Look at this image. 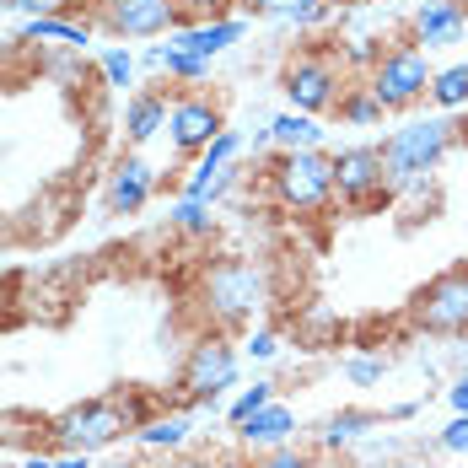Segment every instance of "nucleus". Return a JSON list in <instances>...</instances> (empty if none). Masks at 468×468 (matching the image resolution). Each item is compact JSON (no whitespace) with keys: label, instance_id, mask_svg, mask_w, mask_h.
I'll return each instance as SVG.
<instances>
[{"label":"nucleus","instance_id":"obj_3","mask_svg":"<svg viewBox=\"0 0 468 468\" xmlns=\"http://www.w3.org/2000/svg\"><path fill=\"white\" fill-rule=\"evenodd\" d=\"M452 145H458V124H452L447 113H425V119L399 124V130L382 141V167H388L393 194H399V188H420L425 178L447 162Z\"/></svg>","mask_w":468,"mask_h":468},{"label":"nucleus","instance_id":"obj_32","mask_svg":"<svg viewBox=\"0 0 468 468\" xmlns=\"http://www.w3.org/2000/svg\"><path fill=\"white\" fill-rule=\"evenodd\" d=\"M447 404H452V415H468V372H458V382L447 388Z\"/></svg>","mask_w":468,"mask_h":468},{"label":"nucleus","instance_id":"obj_26","mask_svg":"<svg viewBox=\"0 0 468 468\" xmlns=\"http://www.w3.org/2000/svg\"><path fill=\"white\" fill-rule=\"evenodd\" d=\"M275 399H281V388H275V382H253V388H242L232 404H227V425H232V431H237V425H248L264 404H275Z\"/></svg>","mask_w":468,"mask_h":468},{"label":"nucleus","instance_id":"obj_15","mask_svg":"<svg viewBox=\"0 0 468 468\" xmlns=\"http://www.w3.org/2000/svg\"><path fill=\"white\" fill-rule=\"evenodd\" d=\"M296 436H302V415H296L285 399L264 404L248 425H237V441H242L248 452H270V447H285V441H296Z\"/></svg>","mask_w":468,"mask_h":468},{"label":"nucleus","instance_id":"obj_7","mask_svg":"<svg viewBox=\"0 0 468 468\" xmlns=\"http://www.w3.org/2000/svg\"><path fill=\"white\" fill-rule=\"evenodd\" d=\"M431 76H436V65H431V54H425L420 44H393V48H382V54L372 59L367 87L382 97V108H388V113H404V108L425 102Z\"/></svg>","mask_w":468,"mask_h":468},{"label":"nucleus","instance_id":"obj_27","mask_svg":"<svg viewBox=\"0 0 468 468\" xmlns=\"http://www.w3.org/2000/svg\"><path fill=\"white\" fill-rule=\"evenodd\" d=\"M253 463H259V468H318V452H313V447H302V441H285V447L259 452Z\"/></svg>","mask_w":468,"mask_h":468},{"label":"nucleus","instance_id":"obj_34","mask_svg":"<svg viewBox=\"0 0 468 468\" xmlns=\"http://www.w3.org/2000/svg\"><path fill=\"white\" fill-rule=\"evenodd\" d=\"M205 468H259L253 458H237V452H227V458H210Z\"/></svg>","mask_w":468,"mask_h":468},{"label":"nucleus","instance_id":"obj_23","mask_svg":"<svg viewBox=\"0 0 468 468\" xmlns=\"http://www.w3.org/2000/svg\"><path fill=\"white\" fill-rule=\"evenodd\" d=\"M339 124H350V130H372V124H382L388 119V108H382V97L361 81V87H345V97H339Z\"/></svg>","mask_w":468,"mask_h":468},{"label":"nucleus","instance_id":"obj_42","mask_svg":"<svg viewBox=\"0 0 468 468\" xmlns=\"http://www.w3.org/2000/svg\"><path fill=\"white\" fill-rule=\"evenodd\" d=\"M463 372H468V350H463Z\"/></svg>","mask_w":468,"mask_h":468},{"label":"nucleus","instance_id":"obj_16","mask_svg":"<svg viewBox=\"0 0 468 468\" xmlns=\"http://www.w3.org/2000/svg\"><path fill=\"white\" fill-rule=\"evenodd\" d=\"M167 108H173L167 92H135L130 97V102H124V145L141 151L145 141H156V135L167 130Z\"/></svg>","mask_w":468,"mask_h":468},{"label":"nucleus","instance_id":"obj_35","mask_svg":"<svg viewBox=\"0 0 468 468\" xmlns=\"http://www.w3.org/2000/svg\"><path fill=\"white\" fill-rule=\"evenodd\" d=\"M54 468H92V452H65V458H54Z\"/></svg>","mask_w":468,"mask_h":468},{"label":"nucleus","instance_id":"obj_19","mask_svg":"<svg viewBox=\"0 0 468 468\" xmlns=\"http://www.w3.org/2000/svg\"><path fill=\"white\" fill-rule=\"evenodd\" d=\"M188 436H194V420H188V410H167V415H151V420L135 431V447L141 452H184Z\"/></svg>","mask_w":468,"mask_h":468},{"label":"nucleus","instance_id":"obj_2","mask_svg":"<svg viewBox=\"0 0 468 468\" xmlns=\"http://www.w3.org/2000/svg\"><path fill=\"white\" fill-rule=\"evenodd\" d=\"M145 420H151V410L141 404V393H102V399H81L65 415H54L48 436L65 452H102V447L135 436Z\"/></svg>","mask_w":468,"mask_h":468},{"label":"nucleus","instance_id":"obj_39","mask_svg":"<svg viewBox=\"0 0 468 468\" xmlns=\"http://www.w3.org/2000/svg\"><path fill=\"white\" fill-rule=\"evenodd\" d=\"M393 468H431V463H425V458H399Z\"/></svg>","mask_w":468,"mask_h":468},{"label":"nucleus","instance_id":"obj_5","mask_svg":"<svg viewBox=\"0 0 468 468\" xmlns=\"http://www.w3.org/2000/svg\"><path fill=\"white\" fill-rule=\"evenodd\" d=\"M259 173H264L270 199L291 216H318L334 199V151H324V145L318 151H275Z\"/></svg>","mask_w":468,"mask_h":468},{"label":"nucleus","instance_id":"obj_22","mask_svg":"<svg viewBox=\"0 0 468 468\" xmlns=\"http://www.w3.org/2000/svg\"><path fill=\"white\" fill-rule=\"evenodd\" d=\"M425 102L436 108V113H468V59L458 65H441L436 76H431V92Z\"/></svg>","mask_w":468,"mask_h":468},{"label":"nucleus","instance_id":"obj_8","mask_svg":"<svg viewBox=\"0 0 468 468\" xmlns=\"http://www.w3.org/2000/svg\"><path fill=\"white\" fill-rule=\"evenodd\" d=\"M410 324L436 339H468V264H452L415 291Z\"/></svg>","mask_w":468,"mask_h":468},{"label":"nucleus","instance_id":"obj_6","mask_svg":"<svg viewBox=\"0 0 468 468\" xmlns=\"http://www.w3.org/2000/svg\"><path fill=\"white\" fill-rule=\"evenodd\" d=\"M281 92H285V108H296V113H313V119L334 113L339 97H345L339 54L334 48H296L281 65Z\"/></svg>","mask_w":468,"mask_h":468},{"label":"nucleus","instance_id":"obj_24","mask_svg":"<svg viewBox=\"0 0 468 468\" xmlns=\"http://www.w3.org/2000/svg\"><path fill=\"white\" fill-rule=\"evenodd\" d=\"M210 210H216L210 199H194V194H184V199L167 210V221H173L184 237H210V227H216V216H210Z\"/></svg>","mask_w":468,"mask_h":468},{"label":"nucleus","instance_id":"obj_14","mask_svg":"<svg viewBox=\"0 0 468 468\" xmlns=\"http://www.w3.org/2000/svg\"><path fill=\"white\" fill-rule=\"evenodd\" d=\"M242 16H199V22H184L178 33H167V44L184 48V54H199V59H216L242 38Z\"/></svg>","mask_w":468,"mask_h":468},{"label":"nucleus","instance_id":"obj_20","mask_svg":"<svg viewBox=\"0 0 468 468\" xmlns=\"http://www.w3.org/2000/svg\"><path fill=\"white\" fill-rule=\"evenodd\" d=\"M270 141H275V151H318V145L328 141V130L313 119V113L285 108V113L270 119Z\"/></svg>","mask_w":468,"mask_h":468},{"label":"nucleus","instance_id":"obj_30","mask_svg":"<svg viewBox=\"0 0 468 468\" xmlns=\"http://www.w3.org/2000/svg\"><path fill=\"white\" fill-rule=\"evenodd\" d=\"M436 447H441V452H452V458H468V415H452V420L441 425Z\"/></svg>","mask_w":468,"mask_h":468},{"label":"nucleus","instance_id":"obj_37","mask_svg":"<svg viewBox=\"0 0 468 468\" xmlns=\"http://www.w3.org/2000/svg\"><path fill=\"white\" fill-rule=\"evenodd\" d=\"M415 415H420V404H393L382 420H415Z\"/></svg>","mask_w":468,"mask_h":468},{"label":"nucleus","instance_id":"obj_25","mask_svg":"<svg viewBox=\"0 0 468 468\" xmlns=\"http://www.w3.org/2000/svg\"><path fill=\"white\" fill-rule=\"evenodd\" d=\"M97 76H102V87H135V76H141V59L130 54L124 44H113V48H102V59H97Z\"/></svg>","mask_w":468,"mask_h":468},{"label":"nucleus","instance_id":"obj_18","mask_svg":"<svg viewBox=\"0 0 468 468\" xmlns=\"http://www.w3.org/2000/svg\"><path fill=\"white\" fill-rule=\"evenodd\" d=\"M92 16H81V22H70V16H27L22 22V44H54V48H81L92 44Z\"/></svg>","mask_w":468,"mask_h":468},{"label":"nucleus","instance_id":"obj_4","mask_svg":"<svg viewBox=\"0 0 468 468\" xmlns=\"http://www.w3.org/2000/svg\"><path fill=\"white\" fill-rule=\"evenodd\" d=\"M237 377H242L237 345L221 328H205V334H194V345H188L184 361H178L173 393H178V404H188V410H216L237 388Z\"/></svg>","mask_w":468,"mask_h":468},{"label":"nucleus","instance_id":"obj_28","mask_svg":"<svg viewBox=\"0 0 468 468\" xmlns=\"http://www.w3.org/2000/svg\"><path fill=\"white\" fill-rule=\"evenodd\" d=\"M345 377H350L356 388H372V382L388 377V356H350V361H345Z\"/></svg>","mask_w":468,"mask_h":468},{"label":"nucleus","instance_id":"obj_31","mask_svg":"<svg viewBox=\"0 0 468 468\" xmlns=\"http://www.w3.org/2000/svg\"><path fill=\"white\" fill-rule=\"evenodd\" d=\"M0 5L16 11V16H65L70 0H0Z\"/></svg>","mask_w":468,"mask_h":468},{"label":"nucleus","instance_id":"obj_1","mask_svg":"<svg viewBox=\"0 0 468 468\" xmlns=\"http://www.w3.org/2000/svg\"><path fill=\"white\" fill-rule=\"evenodd\" d=\"M194 302H199V313H205V324L221 328V334H232V328H248L264 307H270V270L259 264V259H216L205 275H199V291H194Z\"/></svg>","mask_w":468,"mask_h":468},{"label":"nucleus","instance_id":"obj_10","mask_svg":"<svg viewBox=\"0 0 468 468\" xmlns=\"http://www.w3.org/2000/svg\"><path fill=\"white\" fill-rule=\"evenodd\" d=\"M393 194L388 167H382V145H345L334 151V199L345 210H372Z\"/></svg>","mask_w":468,"mask_h":468},{"label":"nucleus","instance_id":"obj_21","mask_svg":"<svg viewBox=\"0 0 468 468\" xmlns=\"http://www.w3.org/2000/svg\"><path fill=\"white\" fill-rule=\"evenodd\" d=\"M242 11L259 22H281V27H318L328 16L324 0H242Z\"/></svg>","mask_w":468,"mask_h":468},{"label":"nucleus","instance_id":"obj_36","mask_svg":"<svg viewBox=\"0 0 468 468\" xmlns=\"http://www.w3.org/2000/svg\"><path fill=\"white\" fill-rule=\"evenodd\" d=\"M162 468H205V463H199V458H188V452H167Z\"/></svg>","mask_w":468,"mask_h":468},{"label":"nucleus","instance_id":"obj_9","mask_svg":"<svg viewBox=\"0 0 468 468\" xmlns=\"http://www.w3.org/2000/svg\"><path fill=\"white\" fill-rule=\"evenodd\" d=\"M92 27L108 38H167L184 27L178 0H92Z\"/></svg>","mask_w":468,"mask_h":468},{"label":"nucleus","instance_id":"obj_11","mask_svg":"<svg viewBox=\"0 0 468 468\" xmlns=\"http://www.w3.org/2000/svg\"><path fill=\"white\" fill-rule=\"evenodd\" d=\"M221 130H227V113H221V102L210 92H178L173 97V108H167V141H173L178 156L194 162Z\"/></svg>","mask_w":468,"mask_h":468},{"label":"nucleus","instance_id":"obj_41","mask_svg":"<svg viewBox=\"0 0 468 468\" xmlns=\"http://www.w3.org/2000/svg\"><path fill=\"white\" fill-rule=\"evenodd\" d=\"M108 468H141V463H130V458H124V463H108Z\"/></svg>","mask_w":468,"mask_h":468},{"label":"nucleus","instance_id":"obj_40","mask_svg":"<svg viewBox=\"0 0 468 468\" xmlns=\"http://www.w3.org/2000/svg\"><path fill=\"white\" fill-rule=\"evenodd\" d=\"M458 141H468V113H463V124H458Z\"/></svg>","mask_w":468,"mask_h":468},{"label":"nucleus","instance_id":"obj_12","mask_svg":"<svg viewBox=\"0 0 468 468\" xmlns=\"http://www.w3.org/2000/svg\"><path fill=\"white\" fill-rule=\"evenodd\" d=\"M151 194H156V173L145 167L141 151H124V156L113 162V173H108L102 210H108V216H141L145 205H151Z\"/></svg>","mask_w":468,"mask_h":468},{"label":"nucleus","instance_id":"obj_17","mask_svg":"<svg viewBox=\"0 0 468 468\" xmlns=\"http://www.w3.org/2000/svg\"><path fill=\"white\" fill-rule=\"evenodd\" d=\"M372 425H382V415H377V410L345 404V410H334V415L313 431V441H318V452H345V447H356Z\"/></svg>","mask_w":468,"mask_h":468},{"label":"nucleus","instance_id":"obj_29","mask_svg":"<svg viewBox=\"0 0 468 468\" xmlns=\"http://www.w3.org/2000/svg\"><path fill=\"white\" fill-rule=\"evenodd\" d=\"M242 356H248V361H275V356H281V334H275V328H253V334L242 339Z\"/></svg>","mask_w":468,"mask_h":468},{"label":"nucleus","instance_id":"obj_33","mask_svg":"<svg viewBox=\"0 0 468 468\" xmlns=\"http://www.w3.org/2000/svg\"><path fill=\"white\" fill-rule=\"evenodd\" d=\"M184 16H205V11H221V0H178Z\"/></svg>","mask_w":468,"mask_h":468},{"label":"nucleus","instance_id":"obj_38","mask_svg":"<svg viewBox=\"0 0 468 468\" xmlns=\"http://www.w3.org/2000/svg\"><path fill=\"white\" fill-rule=\"evenodd\" d=\"M22 468H54V458H44V452H38V458H22Z\"/></svg>","mask_w":468,"mask_h":468},{"label":"nucleus","instance_id":"obj_13","mask_svg":"<svg viewBox=\"0 0 468 468\" xmlns=\"http://www.w3.org/2000/svg\"><path fill=\"white\" fill-rule=\"evenodd\" d=\"M415 44L431 54V48H452V44H463V33H468V5L463 0H420L415 5Z\"/></svg>","mask_w":468,"mask_h":468}]
</instances>
